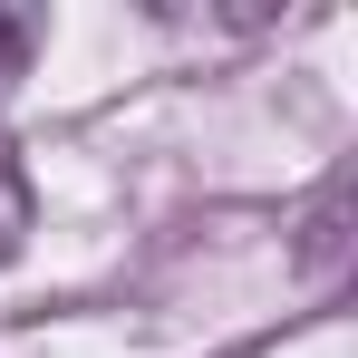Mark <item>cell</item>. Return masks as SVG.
<instances>
[{
	"label": "cell",
	"mask_w": 358,
	"mask_h": 358,
	"mask_svg": "<svg viewBox=\"0 0 358 358\" xmlns=\"http://www.w3.org/2000/svg\"><path fill=\"white\" fill-rule=\"evenodd\" d=\"M29 223H39V194H29V165H20V145L0 136V262H20Z\"/></svg>",
	"instance_id": "obj_1"
},
{
	"label": "cell",
	"mask_w": 358,
	"mask_h": 358,
	"mask_svg": "<svg viewBox=\"0 0 358 358\" xmlns=\"http://www.w3.org/2000/svg\"><path fill=\"white\" fill-rule=\"evenodd\" d=\"M29 49H39V10H10V0H0V97L20 87V68H29Z\"/></svg>",
	"instance_id": "obj_2"
}]
</instances>
